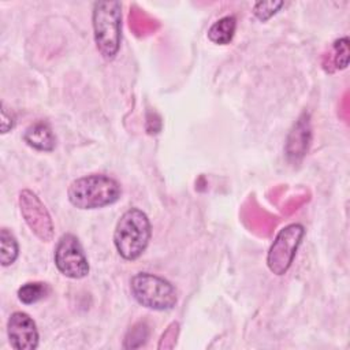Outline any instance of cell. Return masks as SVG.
<instances>
[{"label": "cell", "instance_id": "cell-4", "mask_svg": "<svg viewBox=\"0 0 350 350\" xmlns=\"http://www.w3.org/2000/svg\"><path fill=\"white\" fill-rule=\"evenodd\" d=\"M130 291L139 305L152 310H171L178 302L172 283L149 272L135 273L130 280Z\"/></svg>", "mask_w": 350, "mask_h": 350}, {"label": "cell", "instance_id": "cell-12", "mask_svg": "<svg viewBox=\"0 0 350 350\" xmlns=\"http://www.w3.org/2000/svg\"><path fill=\"white\" fill-rule=\"evenodd\" d=\"M51 293V287L45 282H27L22 284L16 294L18 299L25 305H33L44 298H46Z\"/></svg>", "mask_w": 350, "mask_h": 350}, {"label": "cell", "instance_id": "cell-17", "mask_svg": "<svg viewBox=\"0 0 350 350\" xmlns=\"http://www.w3.org/2000/svg\"><path fill=\"white\" fill-rule=\"evenodd\" d=\"M12 127H14V119L7 115V111L3 107V109H1V133L5 134L10 130H12Z\"/></svg>", "mask_w": 350, "mask_h": 350}, {"label": "cell", "instance_id": "cell-8", "mask_svg": "<svg viewBox=\"0 0 350 350\" xmlns=\"http://www.w3.org/2000/svg\"><path fill=\"white\" fill-rule=\"evenodd\" d=\"M7 335L11 347L15 350H34L38 346L37 325L25 312H14L8 317Z\"/></svg>", "mask_w": 350, "mask_h": 350}, {"label": "cell", "instance_id": "cell-3", "mask_svg": "<svg viewBox=\"0 0 350 350\" xmlns=\"http://www.w3.org/2000/svg\"><path fill=\"white\" fill-rule=\"evenodd\" d=\"M96 48L105 60H112L122 41V4L119 1H96L92 12Z\"/></svg>", "mask_w": 350, "mask_h": 350}, {"label": "cell", "instance_id": "cell-16", "mask_svg": "<svg viewBox=\"0 0 350 350\" xmlns=\"http://www.w3.org/2000/svg\"><path fill=\"white\" fill-rule=\"evenodd\" d=\"M283 1H258L254 4L253 14L256 18H258L261 22L268 21L271 16H273L280 7H283Z\"/></svg>", "mask_w": 350, "mask_h": 350}, {"label": "cell", "instance_id": "cell-9", "mask_svg": "<svg viewBox=\"0 0 350 350\" xmlns=\"http://www.w3.org/2000/svg\"><path fill=\"white\" fill-rule=\"evenodd\" d=\"M312 142V126L309 113L304 112L293 124L287 139L284 152L290 163L298 164L308 153Z\"/></svg>", "mask_w": 350, "mask_h": 350}, {"label": "cell", "instance_id": "cell-5", "mask_svg": "<svg viewBox=\"0 0 350 350\" xmlns=\"http://www.w3.org/2000/svg\"><path fill=\"white\" fill-rule=\"evenodd\" d=\"M304 235L305 228L299 223L287 224L276 234L267 254V265L272 273L280 276L287 272L294 261Z\"/></svg>", "mask_w": 350, "mask_h": 350}, {"label": "cell", "instance_id": "cell-14", "mask_svg": "<svg viewBox=\"0 0 350 350\" xmlns=\"http://www.w3.org/2000/svg\"><path fill=\"white\" fill-rule=\"evenodd\" d=\"M148 327L144 323H138L135 324L126 335L123 347L126 349H137L145 345L146 339H148Z\"/></svg>", "mask_w": 350, "mask_h": 350}, {"label": "cell", "instance_id": "cell-15", "mask_svg": "<svg viewBox=\"0 0 350 350\" xmlns=\"http://www.w3.org/2000/svg\"><path fill=\"white\" fill-rule=\"evenodd\" d=\"M334 64L336 70H345L349 64V38L342 37L334 42Z\"/></svg>", "mask_w": 350, "mask_h": 350}, {"label": "cell", "instance_id": "cell-13", "mask_svg": "<svg viewBox=\"0 0 350 350\" xmlns=\"http://www.w3.org/2000/svg\"><path fill=\"white\" fill-rule=\"evenodd\" d=\"M19 256L18 241L14 234L3 227L0 230V262L3 267H8L15 262Z\"/></svg>", "mask_w": 350, "mask_h": 350}, {"label": "cell", "instance_id": "cell-2", "mask_svg": "<svg viewBox=\"0 0 350 350\" xmlns=\"http://www.w3.org/2000/svg\"><path fill=\"white\" fill-rule=\"evenodd\" d=\"M150 237L152 226L148 215L138 208H130L116 223L113 245L122 258L134 261L146 250Z\"/></svg>", "mask_w": 350, "mask_h": 350}, {"label": "cell", "instance_id": "cell-10", "mask_svg": "<svg viewBox=\"0 0 350 350\" xmlns=\"http://www.w3.org/2000/svg\"><path fill=\"white\" fill-rule=\"evenodd\" d=\"M23 141L40 152H52L56 146V137L51 126L44 120L31 123L23 133Z\"/></svg>", "mask_w": 350, "mask_h": 350}, {"label": "cell", "instance_id": "cell-11", "mask_svg": "<svg viewBox=\"0 0 350 350\" xmlns=\"http://www.w3.org/2000/svg\"><path fill=\"white\" fill-rule=\"evenodd\" d=\"M237 30V19L232 15L217 19L208 29V38L217 45H227L232 41Z\"/></svg>", "mask_w": 350, "mask_h": 350}, {"label": "cell", "instance_id": "cell-6", "mask_svg": "<svg viewBox=\"0 0 350 350\" xmlns=\"http://www.w3.org/2000/svg\"><path fill=\"white\" fill-rule=\"evenodd\" d=\"M53 261L57 271L70 279H82L88 276L90 267L83 247L71 232L63 234L55 247Z\"/></svg>", "mask_w": 350, "mask_h": 350}, {"label": "cell", "instance_id": "cell-7", "mask_svg": "<svg viewBox=\"0 0 350 350\" xmlns=\"http://www.w3.org/2000/svg\"><path fill=\"white\" fill-rule=\"evenodd\" d=\"M18 201L22 217L30 231L42 242L52 241L53 221L38 196L29 189H23L19 191Z\"/></svg>", "mask_w": 350, "mask_h": 350}, {"label": "cell", "instance_id": "cell-1", "mask_svg": "<svg viewBox=\"0 0 350 350\" xmlns=\"http://www.w3.org/2000/svg\"><path fill=\"white\" fill-rule=\"evenodd\" d=\"M67 196L78 209H98L115 204L122 196V187L108 175L90 174L72 180Z\"/></svg>", "mask_w": 350, "mask_h": 350}]
</instances>
